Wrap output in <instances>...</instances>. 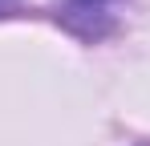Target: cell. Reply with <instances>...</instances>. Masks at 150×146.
<instances>
[{
  "instance_id": "obj_1",
  "label": "cell",
  "mask_w": 150,
  "mask_h": 146,
  "mask_svg": "<svg viewBox=\"0 0 150 146\" xmlns=\"http://www.w3.org/2000/svg\"><path fill=\"white\" fill-rule=\"evenodd\" d=\"M118 8H122V0H61L57 4V21L69 33L85 37V41H98L105 33H114Z\"/></svg>"
},
{
  "instance_id": "obj_2",
  "label": "cell",
  "mask_w": 150,
  "mask_h": 146,
  "mask_svg": "<svg viewBox=\"0 0 150 146\" xmlns=\"http://www.w3.org/2000/svg\"><path fill=\"white\" fill-rule=\"evenodd\" d=\"M16 4H21V0H0V16H8V12H12Z\"/></svg>"
}]
</instances>
